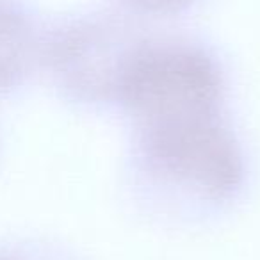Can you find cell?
Segmentation results:
<instances>
[{"instance_id": "7a4b0ae2", "label": "cell", "mask_w": 260, "mask_h": 260, "mask_svg": "<svg viewBox=\"0 0 260 260\" xmlns=\"http://www.w3.org/2000/svg\"><path fill=\"white\" fill-rule=\"evenodd\" d=\"M36 50L29 13L15 0H0V96L25 80L36 61Z\"/></svg>"}, {"instance_id": "3957f363", "label": "cell", "mask_w": 260, "mask_h": 260, "mask_svg": "<svg viewBox=\"0 0 260 260\" xmlns=\"http://www.w3.org/2000/svg\"><path fill=\"white\" fill-rule=\"evenodd\" d=\"M132 4L138 8L146 9V11H155V13H170L177 11V9L187 6L191 0H130Z\"/></svg>"}, {"instance_id": "6da1fadb", "label": "cell", "mask_w": 260, "mask_h": 260, "mask_svg": "<svg viewBox=\"0 0 260 260\" xmlns=\"http://www.w3.org/2000/svg\"><path fill=\"white\" fill-rule=\"evenodd\" d=\"M116 91L141 143L221 121V73L205 52L191 45H153L130 54Z\"/></svg>"}, {"instance_id": "277c9868", "label": "cell", "mask_w": 260, "mask_h": 260, "mask_svg": "<svg viewBox=\"0 0 260 260\" xmlns=\"http://www.w3.org/2000/svg\"><path fill=\"white\" fill-rule=\"evenodd\" d=\"M20 251H22V246L0 244V260H23Z\"/></svg>"}]
</instances>
